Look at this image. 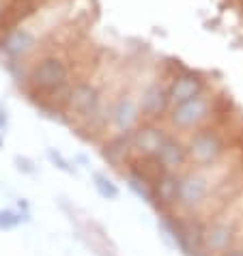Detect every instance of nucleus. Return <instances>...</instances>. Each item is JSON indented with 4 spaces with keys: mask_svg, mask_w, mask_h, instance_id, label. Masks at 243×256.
Returning <instances> with one entry per match:
<instances>
[{
    "mask_svg": "<svg viewBox=\"0 0 243 256\" xmlns=\"http://www.w3.org/2000/svg\"><path fill=\"white\" fill-rule=\"evenodd\" d=\"M222 153V140L216 136V134H198V136L192 140L190 144V158L196 164H209L216 162Z\"/></svg>",
    "mask_w": 243,
    "mask_h": 256,
    "instance_id": "7ed1b4c3",
    "label": "nucleus"
},
{
    "mask_svg": "<svg viewBox=\"0 0 243 256\" xmlns=\"http://www.w3.org/2000/svg\"><path fill=\"white\" fill-rule=\"evenodd\" d=\"M136 118H138V114H136V108H134V106H132L130 102H127V104H120V108L116 110V123L127 130V127H132V123H134Z\"/></svg>",
    "mask_w": 243,
    "mask_h": 256,
    "instance_id": "ddd939ff",
    "label": "nucleus"
},
{
    "mask_svg": "<svg viewBox=\"0 0 243 256\" xmlns=\"http://www.w3.org/2000/svg\"><path fill=\"white\" fill-rule=\"evenodd\" d=\"M32 11H34V0H11V4L0 11V30L6 32L11 28H16Z\"/></svg>",
    "mask_w": 243,
    "mask_h": 256,
    "instance_id": "39448f33",
    "label": "nucleus"
},
{
    "mask_svg": "<svg viewBox=\"0 0 243 256\" xmlns=\"http://www.w3.org/2000/svg\"><path fill=\"white\" fill-rule=\"evenodd\" d=\"M134 142H136V146H138L140 151L151 155V153H160V148L166 144V138H164L157 130H153V127H146V130L136 132Z\"/></svg>",
    "mask_w": 243,
    "mask_h": 256,
    "instance_id": "1a4fd4ad",
    "label": "nucleus"
},
{
    "mask_svg": "<svg viewBox=\"0 0 243 256\" xmlns=\"http://www.w3.org/2000/svg\"><path fill=\"white\" fill-rule=\"evenodd\" d=\"M69 108L78 112V114H90V110L97 106V93L95 88H90L88 84H78L69 90V99H67Z\"/></svg>",
    "mask_w": 243,
    "mask_h": 256,
    "instance_id": "423d86ee",
    "label": "nucleus"
},
{
    "mask_svg": "<svg viewBox=\"0 0 243 256\" xmlns=\"http://www.w3.org/2000/svg\"><path fill=\"white\" fill-rule=\"evenodd\" d=\"M209 114V102L204 97L196 95L194 99H188L183 104H176L172 112V123L181 130H190V127L198 125L200 120H204Z\"/></svg>",
    "mask_w": 243,
    "mask_h": 256,
    "instance_id": "f03ea898",
    "label": "nucleus"
},
{
    "mask_svg": "<svg viewBox=\"0 0 243 256\" xmlns=\"http://www.w3.org/2000/svg\"><path fill=\"white\" fill-rule=\"evenodd\" d=\"M30 44L32 41L26 32H11L4 41V48H6V52H11V54H22L30 48Z\"/></svg>",
    "mask_w": 243,
    "mask_h": 256,
    "instance_id": "f8f14e48",
    "label": "nucleus"
},
{
    "mask_svg": "<svg viewBox=\"0 0 243 256\" xmlns=\"http://www.w3.org/2000/svg\"><path fill=\"white\" fill-rule=\"evenodd\" d=\"M95 188L99 190V194H102L104 198H116L118 196V190L114 188L112 183L106 179V176H102V174L95 176Z\"/></svg>",
    "mask_w": 243,
    "mask_h": 256,
    "instance_id": "2eb2a0df",
    "label": "nucleus"
},
{
    "mask_svg": "<svg viewBox=\"0 0 243 256\" xmlns=\"http://www.w3.org/2000/svg\"><path fill=\"white\" fill-rule=\"evenodd\" d=\"M144 110L148 112V114H157L162 108H164V97H162V93L157 88H153L151 93H146V97H144Z\"/></svg>",
    "mask_w": 243,
    "mask_h": 256,
    "instance_id": "4468645a",
    "label": "nucleus"
},
{
    "mask_svg": "<svg viewBox=\"0 0 243 256\" xmlns=\"http://www.w3.org/2000/svg\"><path fill=\"white\" fill-rule=\"evenodd\" d=\"M209 183L200 174H188L183 181H178V202L185 207H196L204 200Z\"/></svg>",
    "mask_w": 243,
    "mask_h": 256,
    "instance_id": "20e7f679",
    "label": "nucleus"
},
{
    "mask_svg": "<svg viewBox=\"0 0 243 256\" xmlns=\"http://www.w3.org/2000/svg\"><path fill=\"white\" fill-rule=\"evenodd\" d=\"M226 256H243V250H232V252H228Z\"/></svg>",
    "mask_w": 243,
    "mask_h": 256,
    "instance_id": "f3484780",
    "label": "nucleus"
},
{
    "mask_svg": "<svg viewBox=\"0 0 243 256\" xmlns=\"http://www.w3.org/2000/svg\"><path fill=\"white\" fill-rule=\"evenodd\" d=\"M232 4H239V6H243V0H230Z\"/></svg>",
    "mask_w": 243,
    "mask_h": 256,
    "instance_id": "a211bd4d",
    "label": "nucleus"
},
{
    "mask_svg": "<svg viewBox=\"0 0 243 256\" xmlns=\"http://www.w3.org/2000/svg\"><path fill=\"white\" fill-rule=\"evenodd\" d=\"M157 162H160L164 168L183 166V162H185V151L176 144V142L166 140V144H164V146L160 148V153H157Z\"/></svg>",
    "mask_w": 243,
    "mask_h": 256,
    "instance_id": "9d476101",
    "label": "nucleus"
},
{
    "mask_svg": "<svg viewBox=\"0 0 243 256\" xmlns=\"http://www.w3.org/2000/svg\"><path fill=\"white\" fill-rule=\"evenodd\" d=\"M230 239H232V230L228 228L226 224H216L211 228H206L202 234V244L209 252L213 254H220V252H226L228 246H230Z\"/></svg>",
    "mask_w": 243,
    "mask_h": 256,
    "instance_id": "0eeeda50",
    "label": "nucleus"
},
{
    "mask_svg": "<svg viewBox=\"0 0 243 256\" xmlns=\"http://www.w3.org/2000/svg\"><path fill=\"white\" fill-rule=\"evenodd\" d=\"M20 224V218L16 216V213H0V228H4V230H9L13 228V226H18Z\"/></svg>",
    "mask_w": 243,
    "mask_h": 256,
    "instance_id": "dca6fc26",
    "label": "nucleus"
},
{
    "mask_svg": "<svg viewBox=\"0 0 243 256\" xmlns=\"http://www.w3.org/2000/svg\"><path fill=\"white\" fill-rule=\"evenodd\" d=\"M157 198L164 204H170L178 200V181H174L172 176H164L157 181Z\"/></svg>",
    "mask_w": 243,
    "mask_h": 256,
    "instance_id": "9b49d317",
    "label": "nucleus"
},
{
    "mask_svg": "<svg viewBox=\"0 0 243 256\" xmlns=\"http://www.w3.org/2000/svg\"><path fill=\"white\" fill-rule=\"evenodd\" d=\"M200 88H202V84H200L198 78L181 76V78H176V82L172 84L168 97H170V102H174V104H183V102H188V99H194L196 95H200Z\"/></svg>",
    "mask_w": 243,
    "mask_h": 256,
    "instance_id": "6e6552de",
    "label": "nucleus"
},
{
    "mask_svg": "<svg viewBox=\"0 0 243 256\" xmlns=\"http://www.w3.org/2000/svg\"><path fill=\"white\" fill-rule=\"evenodd\" d=\"M65 82H67V65L56 56H48L39 65L32 67L30 84L37 90L52 93V90L65 86Z\"/></svg>",
    "mask_w": 243,
    "mask_h": 256,
    "instance_id": "f257e3e1",
    "label": "nucleus"
}]
</instances>
